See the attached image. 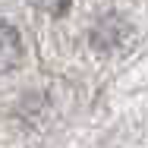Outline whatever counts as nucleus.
Masks as SVG:
<instances>
[{
    "instance_id": "f03ea898",
    "label": "nucleus",
    "mask_w": 148,
    "mask_h": 148,
    "mask_svg": "<svg viewBox=\"0 0 148 148\" xmlns=\"http://www.w3.org/2000/svg\"><path fill=\"white\" fill-rule=\"evenodd\" d=\"M69 3H73V0H35V6H38L41 13H47V16H63V13L69 10Z\"/></svg>"
},
{
    "instance_id": "f257e3e1",
    "label": "nucleus",
    "mask_w": 148,
    "mask_h": 148,
    "mask_svg": "<svg viewBox=\"0 0 148 148\" xmlns=\"http://www.w3.org/2000/svg\"><path fill=\"white\" fill-rule=\"evenodd\" d=\"M22 60V38L13 25H0V76L13 73Z\"/></svg>"
}]
</instances>
